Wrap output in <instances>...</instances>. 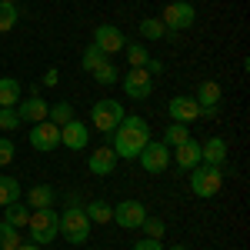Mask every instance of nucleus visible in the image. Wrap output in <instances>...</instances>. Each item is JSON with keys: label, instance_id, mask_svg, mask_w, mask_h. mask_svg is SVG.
I'll return each mask as SVG.
<instances>
[{"label": "nucleus", "instance_id": "nucleus-1", "mask_svg": "<svg viewBox=\"0 0 250 250\" xmlns=\"http://www.w3.org/2000/svg\"><path fill=\"white\" fill-rule=\"evenodd\" d=\"M147 140H150V127H147V120L144 117H124L120 124H117L114 130V154L124 157V160H137V154L147 147Z\"/></svg>", "mask_w": 250, "mask_h": 250}, {"label": "nucleus", "instance_id": "nucleus-2", "mask_svg": "<svg viewBox=\"0 0 250 250\" xmlns=\"http://www.w3.org/2000/svg\"><path fill=\"white\" fill-rule=\"evenodd\" d=\"M27 230H30V244L37 247H47L60 237V213L54 207H40V210H30V220H27Z\"/></svg>", "mask_w": 250, "mask_h": 250}, {"label": "nucleus", "instance_id": "nucleus-3", "mask_svg": "<svg viewBox=\"0 0 250 250\" xmlns=\"http://www.w3.org/2000/svg\"><path fill=\"white\" fill-rule=\"evenodd\" d=\"M90 220H87V213H83V207H67V210L60 213V237L67 240V244H74V247H80V244H87V237H90Z\"/></svg>", "mask_w": 250, "mask_h": 250}, {"label": "nucleus", "instance_id": "nucleus-4", "mask_svg": "<svg viewBox=\"0 0 250 250\" xmlns=\"http://www.w3.org/2000/svg\"><path fill=\"white\" fill-rule=\"evenodd\" d=\"M224 187V167H213V164H197L190 170V190L193 197H213V193H220Z\"/></svg>", "mask_w": 250, "mask_h": 250}, {"label": "nucleus", "instance_id": "nucleus-5", "mask_svg": "<svg viewBox=\"0 0 250 250\" xmlns=\"http://www.w3.org/2000/svg\"><path fill=\"white\" fill-rule=\"evenodd\" d=\"M193 20H197V10H193V3H184V0L167 3V7H164V14H160V23H164V30H167V34L190 30Z\"/></svg>", "mask_w": 250, "mask_h": 250}, {"label": "nucleus", "instance_id": "nucleus-6", "mask_svg": "<svg viewBox=\"0 0 250 250\" xmlns=\"http://www.w3.org/2000/svg\"><path fill=\"white\" fill-rule=\"evenodd\" d=\"M124 104L120 100H97L94 110H90V120H94V127L100 130V134H114L117 124L124 120Z\"/></svg>", "mask_w": 250, "mask_h": 250}, {"label": "nucleus", "instance_id": "nucleus-7", "mask_svg": "<svg viewBox=\"0 0 250 250\" xmlns=\"http://www.w3.org/2000/svg\"><path fill=\"white\" fill-rule=\"evenodd\" d=\"M124 94L130 97V100H147V97L154 94V74L147 67H130L124 74Z\"/></svg>", "mask_w": 250, "mask_h": 250}, {"label": "nucleus", "instance_id": "nucleus-8", "mask_svg": "<svg viewBox=\"0 0 250 250\" xmlns=\"http://www.w3.org/2000/svg\"><path fill=\"white\" fill-rule=\"evenodd\" d=\"M137 160H140V167L147 173H164L170 167V147L160 144V140H147V147L137 154Z\"/></svg>", "mask_w": 250, "mask_h": 250}, {"label": "nucleus", "instance_id": "nucleus-9", "mask_svg": "<svg viewBox=\"0 0 250 250\" xmlns=\"http://www.w3.org/2000/svg\"><path fill=\"white\" fill-rule=\"evenodd\" d=\"M30 147L34 150H40V154H54L60 147V127L57 124H50V120H40V124H34L30 127Z\"/></svg>", "mask_w": 250, "mask_h": 250}, {"label": "nucleus", "instance_id": "nucleus-10", "mask_svg": "<svg viewBox=\"0 0 250 250\" xmlns=\"http://www.w3.org/2000/svg\"><path fill=\"white\" fill-rule=\"evenodd\" d=\"M144 217H147V207L140 200H120L114 207V224H120L124 230H137L144 224Z\"/></svg>", "mask_w": 250, "mask_h": 250}, {"label": "nucleus", "instance_id": "nucleus-11", "mask_svg": "<svg viewBox=\"0 0 250 250\" xmlns=\"http://www.w3.org/2000/svg\"><path fill=\"white\" fill-rule=\"evenodd\" d=\"M124 43H127V40H124V34L117 30L114 23H100V27L94 30V47L100 50V54H107V57H110V54H120Z\"/></svg>", "mask_w": 250, "mask_h": 250}, {"label": "nucleus", "instance_id": "nucleus-12", "mask_svg": "<svg viewBox=\"0 0 250 250\" xmlns=\"http://www.w3.org/2000/svg\"><path fill=\"white\" fill-rule=\"evenodd\" d=\"M167 114H170V120H177V124H193V120L200 117V104L187 94H177V97H170V104H167Z\"/></svg>", "mask_w": 250, "mask_h": 250}, {"label": "nucleus", "instance_id": "nucleus-13", "mask_svg": "<svg viewBox=\"0 0 250 250\" xmlns=\"http://www.w3.org/2000/svg\"><path fill=\"white\" fill-rule=\"evenodd\" d=\"M220 83L217 80H200V87H197V94L193 100L200 104V114L204 117H217V107H220Z\"/></svg>", "mask_w": 250, "mask_h": 250}, {"label": "nucleus", "instance_id": "nucleus-14", "mask_svg": "<svg viewBox=\"0 0 250 250\" xmlns=\"http://www.w3.org/2000/svg\"><path fill=\"white\" fill-rule=\"evenodd\" d=\"M60 144L63 147H70V150H83L87 144H90V127L83 124V120H70V124H63L60 127Z\"/></svg>", "mask_w": 250, "mask_h": 250}, {"label": "nucleus", "instance_id": "nucleus-15", "mask_svg": "<svg viewBox=\"0 0 250 250\" xmlns=\"http://www.w3.org/2000/svg\"><path fill=\"white\" fill-rule=\"evenodd\" d=\"M47 114H50V104L43 97H27V100L17 104L20 124H40V120H47Z\"/></svg>", "mask_w": 250, "mask_h": 250}, {"label": "nucleus", "instance_id": "nucleus-16", "mask_svg": "<svg viewBox=\"0 0 250 250\" xmlns=\"http://www.w3.org/2000/svg\"><path fill=\"white\" fill-rule=\"evenodd\" d=\"M170 160H177V170H193L200 164V144L197 140H184L170 147Z\"/></svg>", "mask_w": 250, "mask_h": 250}, {"label": "nucleus", "instance_id": "nucleus-17", "mask_svg": "<svg viewBox=\"0 0 250 250\" xmlns=\"http://www.w3.org/2000/svg\"><path fill=\"white\" fill-rule=\"evenodd\" d=\"M87 167H90V173H97V177L114 173V170H117V154H114V147H97L94 154L87 157Z\"/></svg>", "mask_w": 250, "mask_h": 250}, {"label": "nucleus", "instance_id": "nucleus-18", "mask_svg": "<svg viewBox=\"0 0 250 250\" xmlns=\"http://www.w3.org/2000/svg\"><path fill=\"white\" fill-rule=\"evenodd\" d=\"M200 164L224 167V164H227V140H224V137H210L207 144H200Z\"/></svg>", "mask_w": 250, "mask_h": 250}, {"label": "nucleus", "instance_id": "nucleus-19", "mask_svg": "<svg viewBox=\"0 0 250 250\" xmlns=\"http://www.w3.org/2000/svg\"><path fill=\"white\" fill-rule=\"evenodd\" d=\"M20 94H23L20 80L0 77V107H17V104H20Z\"/></svg>", "mask_w": 250, "mask_h": 250}, {"label": "nucleus", "instance_id": "nucleus-20", "mask_svg": "<svg viewBox=\"0 0 250 250\" xmlns=\"http://www.w3.org/2000/svg\"><path fill=\"white\" fill-rule=\"evenodd\" d=\"M83 213H87L90 224H110V220H114V207H110L107 200H90V204L83 207Z\"/></svg>", "mask_w": 250, "mask_h": 250}, {"label": "nucleus", "instance_id": "nucleus-21", "mask_svg": "<svg viewBox=\"0 0 250 250\" xmlns=\"http://www.w3.org/2000/svg\"><path fill=\"white\" fill-rule=\"evenodd\" d=\"M17 200H20V180L0 173V207H10V204H17Z\"/></svg>", "mask_w": 250, "mask_h": 250}, {"label": "nucleus", "instance_id": "nucleus-22", "mask_svg": "<svg viewBox=\"0 0 250 250\" xmlns=\"http://www.w3.org/2000/svg\"><path fill=\"white\" fill-rule=\"evenodd\" d=\"M50 204H54V187L37 184V187H30V190H27V207L40 210V207H50Z\"/></svg>", "mask_w": 250, "mask_h": 250}, {"label": "nucleus", "instance_id": "nucleus-23", "mask_svg": "<svg viewBox=\"0 0 250 250\" xmlns=\"http://www.w3.org/2000/svg\"><path fill=\"white\" fill-rule=\"evenodd\" d=\"M184 140H190V127H187V124H177V120H170V127L164 130V140H160V144L177 147V144H184Z\"/></svg>", "mask_w": 250, "mask_h": 250}, {"label": "nucleus", "instance_id": "nucleus-24", "mask_svg": "<svg viewBox=\"0 0 250 250\" xmlns=\"http://www.w3.org/2000/svg\"><path fill=\"white\" fill-rule=\"evenodd\" d=\"M3 213H7V224H10V227H27V220H30V207H23V204H10V207H3Z\"/></svg>", "mask_w": 250, "mask_h": 250}, {"label": "nucleus", "instance_id": "nucleus-25", "mask_svg": "<svg viewBox=\"0 0 250 250\" xmlns=\"http://www.w3.org/2000/svg\"><path fill=\"white\" fill-rule=\"evenodd\" d=\"M100 63H107V54H100L94 43H90V47H83V54H80V67H83L87 74H94Z\"/></svg>", "mask_w": 250, "mask_h": 250}, {"label": "nucleus", "instance_id": "nucleus-26", "mask_svg": "<svg viewBox=\"0 0 250 250\" xmlns=\"http://www.w3.org/2000/svg\"><path fill=\"white\" fill-rule=\"evenodd\" d=\"M47 120H50V124H57V127L70 124V120H74V107H70V100L54 104V107H50V114H47Z\"/></svg>", "mask_w": 250, "mask_h": 250}, {"label": "nucleus", "instance_id": "nucleus-27", "mask_svg": "<svg viewBox=\"0 0 250 250\" xmlns=\"http://www.w3.org/2000/svg\"><path fill=\"white\" fill-rule=\"evenodd\" d=\"M90 77H94L97 83H100V87H114L117 80H120V70H117L114 63L107 60V63H100V67H97V70L90 74Z\"/></svg>", "mask_w": 250, "mask_h": 250}, {"label": "nucleus", "instance_id": "nucleus-28", "mask_svg": "<svg viewBox=\"0 0 250 250\" xmlns=\"http://www.w3.org/2000/svg\"><path fill=\"white\" fill-rule=\"evenodd\" d=\"M124 54L130 60V67H147V60H150V50L144 43H124Z\"/></svg>", "mask_w": 250, "mask_h": 250}, {"label": "nucleus", "instance_id": "nucleus-29", "mask_svg": "<svg viewBox=\"0 0 250 250\" xmlns=\"http://www.w3.org/2000/svg\"><path fill=\"white\" fill-rule=\"evenodd\" d=\"M17 247H20L17 227H10L7 220H0V250H17Z\"/></svg>", "mask_w": 250, "mask_h": 250}, {"label": "nucleus", "instance_id": "nucleus-30", "mask_svg": "<svg viewBox=\"0 0 250 250\" xmlns=\"http://www.w3.org/2000/svg\"><path fill=\"white\" fill-rule=\"evenodd\" d=\"M164 34H167V30H164L160 17H147V20H140V37H144V40H160Z\"/></svg>", "mask_w": 250, "mask_h": 250}, {"label": "nucleus", "instance_id": "nucleus-31", "mask_svg": "<svg viewBox=\"0 0 250 250\" xmlns=\"http://www.w3.org/2000/svg\"><path fill=\"white\" fill-rule=\"evenodd\" d=\"M17 27V3H0V34Z\"/></svg>", "mask_w": 250, "mask_h": 250}, {"label": "nucleus", "instance_id": "nucleus-32", "mask_svg": "<svg viewBox=\"0 0 250 250\" xmlns=\"http://www.w3.org/2000/svg\"><path fill=\"white\" fill-rule=\"evenodd\" d=\"M140 230L147 233V237H154V240H160V237H164V220H160V217H144Z\"/></svg>", "mask_w": 250, "mask_h": 250}, {"label": "nucleus", "instance_id": "nucleus-33", "mask_svg": "<svg viewBox=\"0 0 250 250\" xmlns=\"http://www.w3.org/2000/svg\"><path fill=\"white\" fill-rule=\"evenodd\" d=\"M17 107H0V130H17Z\"/></svg>", "mask_w": 250, "mask_h": 250}, {"label": "nucleus", "instance_id": "nucleus-34", "mask_svg": "<svg viewBox=\"0 0 250 250\" xmlns=\"http://www.w3.org/2000/svg\"><path fill=\"white\" fill-rule=\"evenodd\" d=\"M14 154H17V150H14V144H10L7 137H0V167H7V164L14 160Z\"/></svg>", "mask_w": 250, "mask_h": 250}, {"label": "nucleus", "instance_id": "nucleus-35", "mask_svg": "<svg viewBox=\"0 0 250 250\" xmlns=\"http://www.w3.org/2000/svg\"><path fill=\"white\" fill-rule=\"evenodd\" d=\"M134 250H164L160 247V240H154V237H144V240H137Z\"/></svg>", "mask_w": 250, "mask_h": 250}, {"label": "nucleus", "instance_id": "nucleus-36", "mask_svg": "<svg viewBox=\"0 0 250 250\" xmlns=\"http://www.w3.org/2000/svg\"><path fill=\"white\" fill-rule=\"evenodd\" d=\"M47 87H57V70H47V77H43Z\"/></svg>", "mask_w": 250, "mask_h": 250}, {"label": "nucleus", "instance_id": "nucleus-37", "mask_svg": "<svg viewBox=\"0 0 250 250\" xmlns=\"http://www.w3.org/2000/svg\"><path fill=\"white\" fill-rule=\"evenodd\" d=\"M17 250H43V247H37V244H20Z\"/></svg>", "mask_w": 250, "mask_h": 250}, {"label": "nucleus", "instance_id": "nucleus-38", "mask_svg": "<svg viewBox=\"0 0 250 250\" xmlns=\"http://www.w3.org/2000/svg\"><path fill=\"white\" fill-rule=\"evenodd\" d=\"M167 250H187V247H167Z\"/></svg>", "mask_w": 250, "mask_h": 250}, {"label": "nucleus", "instance_id": "nucleus-39", "mask_svg": "<svg viewBox=\"0 0 250 250\" xmlns=\"http://www.w3.org/2000/svg\"><path fill=\"white\" fill-rule=\"evenodd\" d=\"M0 3H17V0H0Z\"/></svg>", "mask_w": 250, "mask_h": 250}]
</instances>
